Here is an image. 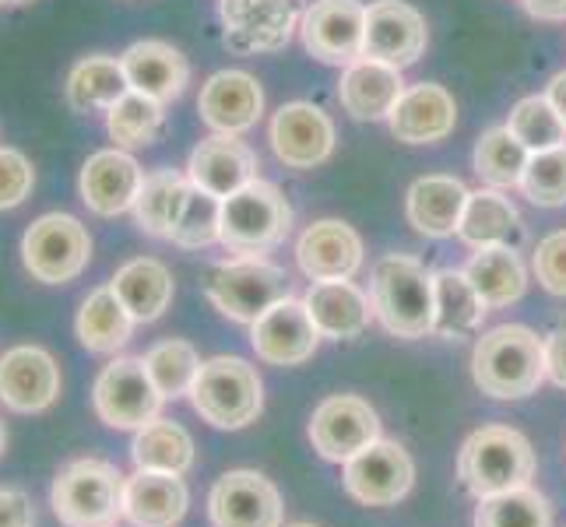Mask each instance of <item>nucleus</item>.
Wrapping results in <instances>:
<instances>
[{
  "label": "nucleus",
  "mask_w": 566,
  "mask_h": 527,
  "mask_svg": "<svg viewBox=\"0 0 566 527\" xmlns=\"http://www.w3.org/2000/svg\"><path fill=\"white\" fill-rule=\"evenodd\" d=\"M472 377L496 401L528 398L545 380V341L524 324H500L475 341Z\"/></svg>",
  "instance_id": "f257e3e1"
},
{
  "label": "nucleus",
  "mask_w": 566,
  "mask_h": 527,
  "mask_svg": "<svg viewBox=\"0 0 566 527\" xmlns=\"http://www.w3.org/2000/svg\"><path fill=\"white\" fill-rule=\"evenodd\" d=\"M369 303L387 335L419 341L433 335L437 299H433V271H426L408 253H387L374 264L369 282Z\"/></svg>",
  "instance_id": "f03ea898"
},
{
  "label": "nucleus",
  "mask_w": 566,
  "mask_h": 527,
  "mask_svg": "<svg viewBox=\"0 0 566 527\" xmlns=\"http://www.w3.org/2000/svg\"><path fill=\"white\" fill-rule=\"evenodd\" d=\"M127 475L103 457H77L50 485L53 517L64 527H116L124 520Z\"/></svg>",
  "instance_id": "7ed1b4c3"
},
{
  "label": "nucleus",
  "mask_w": 566,
  "mask_h": 527,
  "mask_svg": "<svg viewBox=\"0 0 566 527\" xmlns=\"http://www.w3.org/2000/svg\"><path fill=\"white\" fill-rule=\"evenodd\" d=\"M458 478L479 499L521 489L535 478V451L511 425H482L461 446Z\"/></svg>",
  "instance_id": "20e7f679"
},
{
  "label": "nucleus",
  "mask_w": 566,
  "mask_h": 527,
  "mask_svg": "<svg viewBox=\"0 0 566 527\" xmlns=\"http://www.w3.org/2000/svg\"><path fill=\"white\" fill-rule=\"evenodd\" d=\"M292 229V208L285 193L268 183L253 180L243 190L222 198V232L219 243L232 250L237 257H261V253L285 243Z\"/></svg>",
  "instance_id": "39448f33"
},
{
  "label": "nucleus",
  "mask_w": 566,
  "mask_h": 527,
  "mask_svg": "<svg viewBox=\"0 0 566 527\" xmlns=\"http://www.w3.org/2000/svg\"><path fill=\"white\" fill-rule=\"evenodd\" d=\"M190 404L214 429H243L264 412V383L247 359L214 356L201 362L190 387Z\"/></svg>",
  "instance_id": "423d86ee"
},
{
  "label": "nucleus",
  "mask_w": 566,
  "mask_h": 527,
  "mask_svg": "<svg viewBox=\"0 0 566 527\" xmlns=\"http://www.w3.org/2000/svg\"><path fill=\"white\" fill-rule=\"evenodd\" d=\"M205 296L222 317L237 324H258L289 292V275L264 257H237L214 264L205 278Z\"/></svg>",
  "instance_id": "0eeeda50"
},
{
  "label": "nucleus",
  "mask_w": 566,
  "mask_h": 527,
  "mask_svg": "<svg viewBox=\"0 0 566 527\" xmlns=\"http://www.w3.org/2000/svg\"><path fill=\"white\" fill-rule=\"evenodd\" d=\"M92 261L88 229L67 211H50L35 219L22 236V264L43 285L74 282Z\"/></svg>",
  "instance_id": "6e6552de"
},
{
  "label": "nucleus",
  "mask_w": 566,
  "mask_h": 527,
  "mask_svg": "<svg viewBox=\"0 0 566 527\" xmlns=\"http://www.w3.org/2000/svg\"><path fill=\"white\" fill-rule=\"evenodd\" d=\"M166 398L151 383L148 366L138 356H116L92 387V408L109 429H145L159 419Z\"/></svg>",
  "instance_id": "1a4fd4ad"
},
{
  "label": "nucleus",
  "mask_w": 566,
  "mask_h": 527,
  "mask_svg": "<svg viewBox=\"0 0 566 527\" xmlns=\"http://www.w3.org/2000/svg\"><path fill=\"white\" fill-rule=\"evenodd\" d=\"M303 0H219L226 43L240 53H282L303 22Z\"/></svg>",
  "instance_id": "9d476101"
},
{
  "label": "nucleus",
  "mask_w": 566,
  "mask_h": 527,
  "mask_svg": "<svg viewBox=\"0 0 566 527\" xmlns=\"http://www.w3.org/2000/svg\"><path fill=\"white\" fill-rule=\"evenodd\" d=\"M61 366L43 345H14L0 356V404L14 415H43L61 398Z\"/></svg>",
  "instance_id": "9b49d317"
},
{
  "label": "nucleus",
  "mask_w": 566,
  "mask_h": 527,
  "mask_svg": "<svg viewBox=\"0 0 566 527\" xmlns=\"http://www.w3.org/2000/svg\"><path fill=\"white\" fill-rule=\"evenodd\" d=\"M366 8L359 0H314L303 11L300 35L306 53L321 64L348 67L363 56Z\"/></svg>",
  "instance_id": "f8f14e48"
},
{
  "label": "nucleus",
  "mask_w": 566,
  "mask_h": 527,
  "mask_svg": "<svg viewBox=\"0 0 566 527\" xmlns=\"http://www.w3.org/2000/svg\"><path fill=\"white\" fill-rule=\"evenodd\" d=\"M429 46V29L419 8L405 0H374L366 8L363 56L390 67H412Z\"/></svg>",
  "instance_id": "ddd939ff"
},
{
  "label": "nucleus",
  "mask_w": 566,
  "mask_h": 527,
  "mask_svg": "<svg viewBox=\"0 0 566 527\" xmlns=\"http://www.w3.org/2000/svg\"><path fill=\"white\" fill-rule=\"evenodd\" d=\"M416 482V464L395 440H377L345 461V489L363 506H395Z\"/></svg>",
  "instance_id": "4468645a"
},
{
  "label": "nucleus",
  "mask_w": 566,
  "mask_h": 527,
  "mask_svg": "<svg viewBox=\"0 0 566 527\" xmlns=\"http://www.w3.org/2000/svg\"><path fill=\"white\" fill-rule=\"evenodd\" d=\"M380 440V419L369 408V401L356 394H335L317 404L314 419H310V443L324 461L345 464L366 451L369 443Z\"/></svg>",
  "instance_id": "2eb2a0df"
},
{
  "label": "nucleus",
  "mask_w": 566,
  "mask_h": 527,
  "mask_svg": "<svg viewBox=\"0 0 566 527\" xmlns=\"http://www.w3.org/2000/svg\"><path fill=\"white\" fill-rule=\"evenodd\" d=\"M214 527H282V493L261 472H226L208 493Z\"/></svg>",
  "instance_id": "dca6fc26"
},
{
  "label": "nucleus",
  "mask_w": 566,
  "mask_h": 527,
  "mask_svg": "<svg viewBox=\"0 0 566 527\" xmlns=\"http://www.w3.org/2000/svg\"><path fill=\"white\" fill-rule=\"evenodd\" d=\"M271 148L289 169H317L335 155V120L314 103H289L271 116Z\"/></svg>",
  "instance_id": "f3484780"
},
{
  "label": "nucleus",
  "mask_w": 566,
  "mask_h": 527,
  "mask_svg": "<svg viewBox=\"0 0 566 527\" xmlns=\"http://www.w3.org/2000/svg\"><path fill=\"white\" fill-rule=\"evenodd\" d=\"M250 345L258 351V359L271 366H303L306 359H314L321 330L303 299L285 296L258 324H250Z\"/></svg>",
  "instance_id": "a211bd4d"
},
{
  "label": "nucleus",
  "mask_w": 566,
  "mask_h": 527,
  "mask_svg": "<svg viewBox=\"0 0 566 527\" xmlns=\"http://www.w3.org/2000/svg\"><path fill=\"white\" fill-rule=\"evenodd\" d=\"M145 172L138 166L134 155H127L124 148H103L85 159L82 176H77V193L92 214L99 219H116L134 208L138 201Z\"/></svg>",
  "instance_id": "6ab92c4d"
},
{
  "label": "nucleus",
  "mask_w": 566,
  "mask_h": 527,
  "mask_svg": "<svg viewBox=\"0 0 566 527\" xmlns=\"http://www.w3.org/2000/svg\"><path fill=\"white\" fill-rule=\"evenodd\" d=\"M258 169H261L258 151L247 141H240L237 134H211V138H205L190 151L187 162L190 183L208 190L219 201L258 180Z\"/></svg>",
  "instance_id": "aec40b11"
},
{
  "label": "nucleus",
  "mask_w": 566,
  "mask_h": 527,
  "mask_svg": "<svg viewBox=\"0 0 566 527\" xmlns=\"http://www.w3.org/2000/svg\"><path fill=\"white\" fill-rule=\"evenodd\" d=\"M201 120L214 134H247L250 127H258L261 113H264V92L261 82L247 71H219L211 74L201 99H198Z\"/></svg>",
  "instance_id": "412c9836"
},
{
  "label": "nucleus",
  "mask_w": 566,
  "mask_h": 527,
  "mask_svg": "<svg viewBox=\"0 0 566 527\" xmlns=\"http://www.w3.org/2000/svg\"><path fill=\"white\" fill-rule=\"evenodd\" d=\"M296 261L310 282H342L363 267L359 232L342 219H321L296 243Z\"/></svg>",
  "instance_id": "4be33fe9"
},
{
  "label": "nucleus",
  "mask_w": 566,
  "mask_h": 527,
  "mask_svg": "<svg viewBox=\"0 0 566 527\" xmlns=\"http://www.w3.org/2000/svg\"><path fill=\"white\" fill-rule=\"evenodd\" d=\"M120 67L127 74L130 92H142L163 106L180 99L190 82L187 56L172 43H166V39H142V43H130L120 53Z\"/></svg>",
  "instance_id": "5701e85b"
},
{
  "label": "nucleus",
  "mask_w": 566,
  "mask_h": 527,
  "mask_svg": "<svg viewBox=\"0 0 566 527\" xmlns=\"http://www.w3.org/2000/svg\"><path fill=\"white\" fill-rule=\"evenodd\" d=\"M387 124H390V134L405 145H437L454 130L458 103L443 85L422 82L401 92V99L390 109Z\"/></svg>",
  "instance_id": "b1692460"
},
{
  "label": "nucleus",
  "mask_w": 566,
  "mask_h": 527,
  "mask_svg": "<svg viewBox=\"0 0 566 527\" xmlns=\"http://www.w3.org/2000/svg\"><path fill=\"white\" fill-rule=\"evenodd\" d=\"M190 493L184 475L138 467L124 485V520L134 527H177L187 517Z\"/></svg>",
  "instance_id": "393cba45"
},
{
  "label": "nucleus",
  "mask_w": 566,
  "mask_h": 527,
  "mask_svg": "<svg viewBox=\"0 0 566 527\" xmlns=\"http://www.w3.org/2000/svg\"><path fill=\"white\" fill-rule=\"evenodd\" d=\"M405 92V77L398 67L359 56L356 64L342 71L338 82V103L353 120H387L395 103Z\"/></svg>",
  "instance_id": "a878e982"
},
{
  "label": "nucleus",
  "mask_w": 566,
  "mask_h": 527,
  "mask_svg": "<svg viewBox=\"0 0 566 527\" xmlns=\"http://www.w3.org/2000/svg\"><path fill=\"white\" fill-rule=\"evenodd\" d=\"M468 190L458 176H422L408 187V222L426 240H447L461 225Z\"/></svg>",
  "instance_id": "bb28decb"
},
{
  "label": "nucleus",
  "mask_w": 566,
  "mask_h": 527,
  "mask_svg": "<svg viewBox=\"0 0 566 527\" xmlns=\"http://www.w3.org/2000/svg\"><path fill=\"white\" fill-rule=\"evenodd\" d=\"M306 309L314 317L321 338L331 341H353L369 327L374 303L366 299V292L353 285V278L342 282H314L306 292Z\"/></svg>",
  "instance_id": "cd10ccee"
},
{
  "label": "nucleus",
  "mask_w": 566,
  "mask_h": 527,
  "mask_svg": "<svg viewBox=\"0 0 566 527\" xmlns=\"http://www.w3.org/2000/svg\"><path fill=\"white\" fill-rule=\"evenodd\" d=\"M109 285L116 292V299L127 306V314L138 324L159 320L169 309L172 296H177L172 271L155 257H134L124 267H116Z\"/></svg>",
  "instance_id": "c85d7f7f"
},
{
  "label": "nucleus",
  "mask_w": 566,
  "mask_h": 527,
  "mask_svg": "<svg viewBox=\"0 0 566 527\" xmlns=\"http://www.w3.org/2000/svg\"><path fill=\"white\" fill-rule=\"evenodd\" d=\"M521 211L514 208V201L506 198L503 190L496 187H482L468 193V204L461 214V225H458V236L472 246H514L521 240Z\"/></svg>",
  "instance_id": "c756f323"
},
{
  "label": "nucleus",
  "mask_w": 566,
  "mask_h": 527,
  "mask_svg": "<svg viewBox=\"0 0 566 527\" xmlns=\"http://www.w3.org/2000/svg\"><path fill=\"white\" fill-rule=\"evenodd\" d=\"M134 327H138V320H134L127 314V306L116 299L113 285L92 288L74 317L77 341H82V348H88V351H99V356L120 351L134 338Z\"/></svg>",
  "instance_id": "7c9ffc66"
},
{
  "label": "nucleus",
  "mask_w": 566,
  "mask_h": 527,
  "mask_svg": "<svg viewBox=\"0 0 566 527\" xmlns=\"http://www.w3.org/2000/svg\"><path fill=\"white\" fill-rule=\"evenodd\" d=\"M190 193V176L180 169H155L142 180L138 201H134V225L151 240H172V229L180 222L184 201Z\"/></svg>",
  "instance_id": "2f4dec72"
},
{
  "label": "nucleus",
  "mask_w": 566,
  "mask_h": 527,
  "mask_svg": "<svg viewBox=\"0 0 566 527\" xmlns=\"http://www.w3.org/2000/svg\"><path fill=\"white\" fill-rule=\"evenodd\" d=\"M130 92L127 74L120 67V56H106V53H92L82 56L71 74H67V106L74 113H109L116 103Z\"/></svg>",
  "instance_id": "473e14b6"
},
{
  "label": "nucleus",
  "mask_w": 566,
  "mask_h": 527,
  "mask_svg": "<svg viewBox=\"0 0 566 527\" xmlns=\"http://www.w3.org/2000/svg\"><path fill=\"white\" fill-rule=\"evenodd\" d=\"M433 299H437L433 335L443 341L468 338L472 330L482 327V317L490 314V306L482 303L475 285L468 282L464 271H454V267L433 271Z\"/></svg>",
  "instance_id": "72a5a7b5"
},
{
  "label": "nucleus",
  "mask_w": 566,
  "mask_h": 527,
  "mask_svg": "<svg viewBox=\"0 0 566 527\" xmlns=\"http://www.w3.org/2000/svg\"><path fill=\"white\" fill-rule=\"evenodd\" d=\"M468 282L475 285L485 306H511L528 288V271H524L514 246H482L472 253L464 267Z\"/></svg>",
  "instance_id": "f704fd0d"
},
{
  "label": "nucleus",
  "mask_w": 566,
  "mask_h": 527,
  "mask_svg": "<svg viewBox=\"0 0 566 527\" xmlns=\"http://www.w3.org/2000/svg\"><path fill=\"white\" fill-rule=\"evenodd\" d=\"M130 457H134V467H145V472L187 475L193 467V440L180 422L159 415L134 433Z\"/></svg>",
  "instance_id": "c9c22d12"
},
{
  "label": "nucleus",
  "mask_w": 566,
  "mask_h": 527,
  "mask_svg": "<svg viewBox=\"0 0 566 527\" xmlns=\"http://www.w3.org/2000/svg\"><path fill=\"white\" fill-rule=\"evenodd\" d=\"M106 130L116 148H148L166 130V106L148 99L142 92H127L120 103L106 113Z\"/></svg>",
  "instance_id": "e433bc0d"
},
{
  "label": "nucleus",
  "mask_w": 566,
  "mask_h": 527,
  "mask_svg": "<svg viewBox=\"0 0 566 527\" xmlns=\"http://www.w3.org/2000/svg\"><path fill=\"white\" fill-rule=\"evenodd\" d=\"M145 366H148V377L151 383L159 387V394L166 401H177V398H190V387L201 373V356L198 348L184 338H166L159 345H151L145 351Z\"/></svg>",
  "instance_id": "4c0bfd02"
},
{
  "label": "nucleus",
  "mask_w": 566,
  "mask_h": 527,
  "mask_svg": "<svg viewBox=\"0 0 566 527\" xmlns=\"http://www.w3.org/2000/svg\"><path fill=\"white\" fill-rule=\"evenodd\" d=\"M528 159H532V151L524 148L506 127L485 130L475 145V172L496 190L521 187V176H524Z\"/></svg>",
  "instance_id": "58836bf2"
},
{
  "label": "nucleus",
  "mask_w": 566,
  "mask_h": 527,
  "mask_svg": "<svg viewBox=\"0 0 566 527\" xmlns=\"http://www.w3.org/2000/svg\"><path fill=\"white\" fill-rule=\"evenodd\" d=\"M475 527H553V510L532 485L479 499Z\"/></svg>",
  "instance_id": "ea45409f"
},
{
  "label": "nucleus",
  "mask_w": 566,
  "mask_h": 527,
  "mask_svg": "<svg viewBox=\"0 0 566 527\" xmlns=\"http://www.w3.org/2000/svg\"><path fill=\"white\" fill-rule=\"evenodd\" d=\"M506 130H511L532 155L566 145V120L556 113V106L545 99V95H528V99H521L511 109Z\"/></svg>",
  "instance_id": "a19ab883"
},
{
  "label": "nucleus",
  "mask_w": 566,
  "mask_h": 527,
  "mask_svg": "<svg viewBox=\"0 0 566 527\" xmlns=\"http://www.w3.org/2000/svg\"><path fill=\"white\" fill-rule=\"evenodd\" d=\"M219 232H222V201L190 183L180 222H177V229H172L169 243H177L184 250H205L211 243H219Z\"/></svg>",
  "instance_id": "79ce46f5"
},
{
  "label": "nucleus",
  "mask_w": 566,
  "mask_h": 527,
  "mask_svg": "<svg viewBox=\"0 0 566 527\" xmlns=\"http://www.w3.org/2000/svg\"><path fill=\"white\" fill-rule=\"evenodd\" d=\"M521 193L538 208L566 204V145L532 155L521 176Z\"/></svg>",
  "instance_id": "37998d69"
},
{
  "label": "nucleus",
  "mask_w": 566,
  "mask_h": 527,
  "mask_svg": "<svg viewBox=\"0 0 566 527\" xmlns=\"http://www.w3.org/2000/svg\"><path fill=\"white\" fill-rule=\"evenodd\" d=\"M35 187V169L18 148H0V211L29 201Z\"/></svg>",
  "instance_id": "c03bdc74"
},
{
  "label": "nucleus",
  "mask_w": 566,
  "mask_h": 527,
  "mask_svg": "<svg viewBox=\"0 0 566 527\" xmlns=\"http://www.w3.org/2000/svg\"><path fill=\"white\" fill-rule=\"evenodd\" d=\"M535 275L545 292L553 296H566V229L549 232L535 246Z\"/></svg>",
  "instance_id": "a18cd8bd"
},
{
  "label": "nucleus",
  "mask_w": 566,
  "mask_h": 527,
  "mask_svg": "<svg viewBox=\"0 0 566 527\" xmlns=\"http://www.w3.org/2000/svg\"><path fill=\"white\" fill-rule=\"evenodd\" d=\"M0 527H35V506L29 493L0 485Z\"/></svg>",
  "instance_id": "49530a36"
},
{
  "label": "nucleus",
  "mask_w": 566,
  "mask_h": 527,
  "mask_svg": "<svg viewBox=\"0 0 566 527\" xmlns=\"http://www.w3.org/2000/svg\"><path fill=\"white\" fill-rule=\"evenodd\" d=\"M545 377L566 390V327L553 330L545 341Z\"/></svg>",
  "instance_id": "de8ad7c7"
},
{
  "label": "nucleus",
  "mask_w": 566,
  "mask_h": 527,
  "mask_svg": "<svg viewBox=\"0 0 566 527\" xmlns=\"http://www.w3.org/2000/svg\"><path fill=\"white\" fill-rule=\"evenodd\" d=\"M524 11L538 22H566V0H524Z\"/></svg>",
  "instance_id": "09e8293b"
},
{
  "label": "nucleus",
  "mask_w": 566,
  "mask_h": 527,
  "mask_svg": "<svg viewBox=\"0 0 566 527\" xmlns=\"http://www.w3.org/2000/svg\"><path fill=\"white\" fill-rule=\"evenodd\" d=\"M545 99H549L556 106V113L566 120V71H559L549 82V88H545Z\"/></svg>",
  "instance_id": "8fccbe9b"
},
{
  "label": "nucleus",
  "mask_w": 566,
  "mask_h": 527,
  "mask_svg": "<svg viewBox=\"0 0 566 527\" xmlns=\"http://www.w3.org/2000/svg\"><path fill=\"white\" fill-rule=\"evenodd\" d=\"M4 451H8V425L0 419V457H4Z\"/></svg>",
  "instance_id": "3c124183"
},
{
  "label": "nucleus",
  "mask_w": 566,
  "mask_h": 527,
  "mask_svg": "<svg viewBox=\"0 0 566 527\" xmlns=\"http://www.w3.org/2000/svg\"><path fill=\"white\" fill-rule=\"evenodd\" d=\"M0 4H32V0H0Z\"/></svg>",
  "instance_id": "603ef678"
},
{
  "label": "nucleus",
  "mask_w": 566,
  "mask_h": 527,
  "mask_svg": "<svg viewBox=\"0 0 566 527\" xmlns=\"http://www.w3.org/2000/svg\"><path fill=\"white\" fill-rule=\"evenodd\" d=\"M289 527H314V524H289Z\"/></svg>",
  "instance_id": "864d4df0"
}]
</instances>
